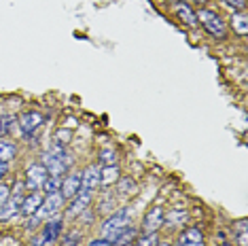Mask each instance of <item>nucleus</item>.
Instances as JSON below:
<instances>
[{
  "mask_svg": "<svg viewBox=\"0 0 248 246\" xmlns=\"http://www.w3.org/2000/svg\"><path fill=\"white\" fill-rule=\"evenodd\" d=\"M185 221H187V210H185V208H172L166 216H163V223H168L170 227L183 225Z\"/></svg>",
  "mask_w": 248,
  "mask_h": 246,
  "instance_id": "nucleus-18",
  "label": "nucleus"
},
{
  "mask_svg": "<svg viewBox=\"0 0 248 246\" xmlns=\"http://www.w3.org/2000/svg\"><path fill=\"white\" fill-rule=\"evenodd\" d=\"M163 225V208L161 206H153L144 216V233H157V229Z\"/></svg>",
  "mask_w": 248,
  "mask_h": 246,
  "instance_id": "nucleus-8",
  "label": "nucleus"
},
{
  "mask_svg": "<svg viewBox=\"0 0 248 246\" xmlns=\"http://www.w3.org/2000/svg\"><path fill=\"white\" fill-rule=\"evenodd\" d=\"M17 127V119L13 115H2L0 117V136H11Z\"/></svg>",
  "mask_w": 248,
  "mask_h": 246,
  "instance_id": "nucleus-21",
  "label": "nucleus"
},
{
  "mask_svg": "<svg viewBox=\"0 0 248 246\" xmlns=\"http://www.w3.org/2000/svg\"><path fill=\"white\" fill-rule=\"evenodd\" d=\"M117 181H119V168L115 164L100 168V184H102V187H110V184H115Z\"/></svg>",
  "mask_w": 248,
  "mask_h": 246,
  "instance_id": "nucleus-15",
  "label": "nucleus"
},
{
  "mask_svg": "<svg viewBox=\"0 0 248 246\" xmlns=\"http://www.w3.org/2000/svg\"><path fill=\"white\" fill-rule=\"evenodd\" d=\"M47 176H49V172L43 164H32L26 170V189L28 191H38L43 187V183L47 181Z\"/></svg>",
  "mask_w": 248,
  "mask_h": 246,
  "instance_id": "nucleus-4",
  "label": "nucleus"
},
{
  "mask_svg": "<svg viewBox=\"0 0 248 246\" xmlns=\"http://www.w3.org/2000/svg\"><path fill=\"white\" fill-rule=\"evenodd\" d=\"M89 246H112L108 240H104V238H95V240H92L89 242Z\"/></svg>",
  "mask_w": 248,
  "mask_h": 246,
  "instance_id": "nucleus-30",
  "label": "nucleus"
},
{
  "mask_svg": "<svg viewBox=\"0 0 248 246\" xmlns=\"http://www.w3.org/2000/svg\"><path fill=\"white\" fill-rule=\"evenodd\" d=\"M21 202H24V200H21V193L17 191V193H15V198H13V202H7L2 208H0V219H2V221L13 219V216L21 210Z\"/></svg>",
  "mask_w": 248,
  "mask_h": 246,
  "instance_id": "nucleus-13",
  "label": "nucleus"
},
{
  "mask_svg": "<svg viewBox=\"0 0 248 246\" xmlns=\"http://www.w3.org/2000/svg\"><path fill=\"white\" fill-rule=\"evenodd\" d=\"M155 246H170V244H168V242H157Z\"/></svg>",
  "mask_w": 248,
  "mask_h": 246,
  "instance_id": "nucleus-33",
  "label": "nucleus"
},
{
  "mask_svg": "<svg viewBox=\"0 0 248 246\" xmlns=\"http://www.w3.org/2000/svg\"><path fill=\"white\" fill-rule=\"evenodd\" d=\"M60 231H62V221H60V219L47 221V225H45V229H43V242H45V244L55 242V240H58V236H60Z\"/></svg>",
  "mask_w": 248,
  "mask_h": 246,
  "instance_id": "nucleus-14",
  "label": "nucleus"
},
{
  "mask_svg": "<svg viewBox=\"0 0 248 246\" xmlns=\"http://www.w3.org/2000/svg\"><path fill=\"white\" fill-rule=\"evenodd\" d=\"M197 17V24H202L208 30V34H212L214 38H225L227 36V28H225V21L218 17L214 11H208V9H202L200 13H195Z\"/></svg>",
  "mask_w": 248,
  "mask_h": 246,
  "instance_id": "nucleus-3",
  "label": "nucleus"
},
{
  "mask_svg": "<svg viewBox=\"0 0 248 246\" xmlns=\"http://www.w3.org/2000/svg\"><path fill=\"white\" fill-rule=\"evenodd\" d=\"M62 206H64V198H62L60 193H51V195H47V200H43L41 208H38L34 216L36 219H49V216L58 215L62 210Z\"/></svg>",
  "mask_w": 248,
  "mask_h": 246,
  "instance_id": "nucleus-5",
  "label": "nucleus"
},
{
  "mask_svg": "<svg viewBox=\"0 0 248 246\" xmlns=\"http://www.w3.org/2000/svg\"><path fill=\"white\" fill-rule=\"evenodd\" d=\"M178 246H204V233L197 227H189L187 231L180 236Z\"/></svg>",
  "mask_w": 248,
  "mask_h": 246,
  "instance_id": "nucleus-11",
  "label": "nucleus"
},
{
  "mask_svg": "<svg viewBox=\"0 0 248 246\" xmlns=\"http://www.w3.org/2000/svg\"><path fill=\"white\" fill-rule=\"evenodd\" d=\"M41 189L45 191V195L60 193V189H62V178H60V176H47V181L43 183Z\"/></svg>",
  "mask_w": 248,
  "mask_h": 246,
  "instance_id": "nucleus-22",
  "label": "nucleus"
},
{
  "mask_svg": "<svg viewBox=\"0 0 248 246\" xmlns=\"http://www.w3.org/2000/svg\"><path fill=\"white\" fill-rule=\"evenodd\" d=\"M98 184H100V166L92 164V166H87L85 172L81 174V189L92 193L93 189H98Z\"/></svg>",
  "mask_w": 248,
  "mask_h": 246,
  "instance_id": "nucleus-7",
  "label": "nucleus"
},
{
  "mask_svg": "<svg viewBox=\"0 0 248 246\" xmlns=\"http://www.w3.org/2000/svg\"><path fill=\"white\" fill-rule=\"evenodd\" d=\"M17 155V147L9 140H0V164H9Z\"/></svg>",
  "mask_w": 248,
  "mask_h": 246,
  "instance_id": "nucleus-19",
  "label": "nucleus"
},
{
  "mask_svg": "<svg viewBox=\"0 0 248 246\" xmlns=\"http://www.w3.org/2000/svg\"><path fill=\"white\" fill-rule=\"evenodd\" d=\"M41 204H43V195L41 193H30L28 195V198L24 200V202H21V215H26V216H34L36 212H38V208H41Z\"/></svg>",
  "mask_w": 248,
  "mask_h": 246,
  "instance_id": "nucleus-12",
  "label": "nucleus"
},
{
  "mask_svg": "<svg viewBox=\"0 0 248 246\" xmlns=\"http://www.w3.org/2000/svg\"><path fill=\"white\" fill-rule=\"evenodd\" d=\"M157 244V233H144L142 238L136 240V246H155Z\"/></svg>",
  "mask_w": 248,
  "mask_h": 246,
  "instance_id": "nucleus-25",
  "label": "nucleus"
},
{
  "mask_svg": "<svg viewBox=\"0 0 248 246\" xmlns=\"http://www.w3.org/2000/svg\"><path fill=\"white\" fill-rule=\"evenodd\" d=\"M81 238H83V233L78 231V229H75V231H70V233H66V236H64V240H62V246H78Z\"/></svg>",
  "mask_w": 248,
  "mask_h": 246,
  "instance_id": "nucleus-23",
  "label": "nucleus"
},
{
  "mask_svg": "<svg viewBox=\"0 0 248 246\" xmlns=\"http://www.w3.org/2000/svg\"><path fill=\"white\" fill-rule=\"evenodd\" d=\"M223 4H227L229 9H233V11H244V0H223Z\"/></svg>",
  "mask_w": 248,
  "mask_h": 246,
  "instance_id": "nucleus-28",
  "label": "nucleus"
},
{
  "mask_svg": "<svg viewBox=\"0 0 248 246\" xmlns=\"http://www.w3.org/2000/svg\"><path fill=\"white\" fill-rule=\"evenodd\" d=\"M43 123V115L41 113H36V110H30V113H24L21 115V119H19V130L21 134H24L26 138H30L32 134H34L38 130V125Z\"/></svg>",
  "mask_w": 248,
  "mask_h": 246,
  "instance_id": "nucleus-6",
  "label": "nucleus"
},
{
  "mask_svg": "<svg viewBox=\"0 0 248 246\" xmlns=\"http://www.w3.org/2000/svg\"><path fill=\"white\" fill-rule=\"evenodd\" d=\"M100 159H102L106 166H112V164H115V159H117V153H115V151H110V149H106V151H102V157H100Z\"/></svg>",
  "mask_w": 248,
  "mask_h": 246,
  "instance_id": "nucleus-27",
  "label": "nucleus"
},
{
  "mask_svg": "<svg viewBox=\"0 0 248 246\" xmlns=\"http://www.w3.org/2000/svg\"><path fill=\"white\" fill-rule=\"evenodd\" d=\"M70 164H72V159L66 155V151L62 149L60 144L51 147V151H47V153L43 155V166L47 168L49 176H60L62 178V174L68 170Z\"/></svg>",
  "mask_w": 248,
  "mask_h": 246,
  "instance_id": "nucleus-1",
  "label": "nucleus"
},
{
  "mask_svg": "<svg viewBox=\"0 0 248 246\" xmlns=\"http://www.w3.org/2000/svg\"><path fill=\"white\" fill-rule=\"evenodd\" d=\"M235 225H238V244L240 246H246V219L238 221Z\"/></svg>",
  "mask_w": 248,
  "mask_h": 246,
  "instance_id": "nucleus-26",
  "label": "nucleus"
},
{
  "mask_svg": "<svg viewBox=\"0 0 248 246\" xmlns=\"http://www.w3.org/2000/svg\"><path fill=\"white\" fill-rule=\"evenodd\" d=\"M176 15H178V19L183 21V24H187V26H191V28L197 26V17H195L193 11H191L189 4H185V2L176 4Z\"/></svg>",
  "mask_w": 248,
  "mask_h": 246,
  "instance_id": "nucleus-16",
  "label": "nucleus"
},
{
  "mask_svg": "<svg viewBox=\"0 0 248 246\" xmlns=\"http://www.w3.org/2000/svg\"><path fill=\"white\" fill-rule=\"evenodd\" d=\"M129 219H132V208H121V210L112 212L108 219L104 221V225H102V238L108 240V242H112L117 233L129 225Z\"/></svg>",
  "mask_w": 248,
  "mask_h": 246,
  "instance_id": "nucleus-2",
  "label": "nucleus"
},
{
  "mask_svg": "<svg viewBox=\"0 0 248 246\" xmlns=\"http://www.w3.org/2000/svg\"><path fill=\"white\" fill-rule=\"evenodd\" d=\"M9 202V187L7 184H0V208Z\"/></svg>",
  "mask_w": 248,
  "mask_h": 246,
  "instance_id": "nucleus-29",
  "label": "nucleus"
},
{
  "mask_svg": "<svg viewBox=\"0 0 248 246\" xmlns=\"http://www.w3.org/2000/svg\"><path fill=\"white\" fill-rule=\"evenodd\" d=\"M231 28H233L238 34L246 36V32H248V19H246L244 11H240V13H233V17H231Z\"/></svg>",
  "mask_w": 248,
  "mask_h": 246,
  "instance_id": "nucleus-20",
  "label": "nucleus"
},
{
  "mask_svg": "<svg viewBox=\"0 0 248 246\" xmlns=\"http://www.w3.org/2000/svg\"><path fill=\"white\" fill-rule=\"evenodd\" d=\"M136 227H125V229H121V231L119 233H117V236H115V240H112V246H127L129 242H132V240H136Z\"/></svg>",
  "mask_w": 248,
  "mask_h": 246,
  "instance_id": "nucleus-17",
  "label": "nucleus"
},
{
  "mask_svg": "<svg viewBox=\"0 0 248 246\" xmlns=\"http://www.w3.org/2000/svg\"><path fill=\"white\" fill-rule=\"evenodd\" d=\"M4 172H7V164H0V178L4 176Z\"/></svg>",
  "mask_w": 248,
  "mask_h": 246,
  "instance_id": "nucleus-31",
  "label": "nucleus"
},
{
  "mask_svg": "<svg viewBox=\"0 0 248 246\" xmlns=\"http://www.w3.org/2000/svg\"><path fill=\"white\" fill-rule=\"evenodd\" d=\"M89 204H92V193L89 191H78L75 195V200H72L70 208H68V215L70 216H78L81 212H85L89 208Z\"/></svg>",
  "mask_w": 248,
  "mask_h": 246,
  "instance_id": "nucleus-10",
  "label": "nucleus"
},
{
  "mask_svg": "<svg viewBox=\"0 0 248 246\" xmlns=\"http://www.w3.org/2000/svg\"><path fill=\"white\" fill-rule=\"evenodd\" d=\"M136 183L132 181V178H123V181L119 183V191L123 193V195H134L136 193Z\"/></svg>",
  "mask_w": 248,
  "mask_h": 246,
  "instance_id": "nucleus-24",
  "label": "nucleus"
},
{
  "mask_svg": "<svg viewBox=\"0 0 248 246\" xmlns=\"http://www.w3.org/2000/svg\"><path fill=\"white\" fill-rule=\"evenodd\" d=\"M78 191H81V172H75V174H70L68 178H64V181H62L60 195L64 200H72Z\"/></svg>",
  "mask_w": 248,
  "mask_h": 246,
  "instance_id": "nucleus-9",
  "label": "nucleus"
},
{
  "mask_svg": "<svg viewBox=\"0 0 248 246\" xmlns=\"http://www.w3.org/2000/svg\"><path fill=\"white\" fill-rule=\"evenodd\" d=\"M170 2H183V0H170ZM195 2H202V4H206V0H195Z\"/></svg>",
  "mask_w": 248,
  "mask_h": 246,
  "instance_id": "nucleus-32",
  "label": "nucleus"
}]
</instances>
